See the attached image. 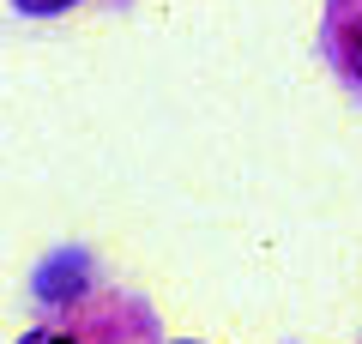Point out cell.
Wrapping results in <instances>:
<instances>
[{
	"label": "cell",
	"mask_w": 362,
	"mask_h": 344,
	"mask_svg": "<svg viewBox=\"0 0 362 344\" xmlns=\"http://www.w3.org/2000/svg\"><path fill=\"white\" fill-rule=\"evenodd\" d=\"M78 284H85L78 278V260H54V266L37 278V290L49 296V302H66V296H78Z\"/></svg>",
	"instance_id": "cell-1"
},
{
	"label": "cell",
	"mask_w": 362,
	"mask_h": 344,
	"mask_svg": "<svg viewBox=\"0 0 362 344\" xmlns=\"http://www.w3.org/2000/svg\"><path fill=\"white\" fill-rule=\"evenodd\" d=\"M344 61L362 73V25H350V30H344Z\"/></svg>",
	"instance_id": "cell-2"
},
{
	"label": "cell",
	"mask_w": 362,
	"mask_h": 344,
	"mask_svg": "<svg viewBox=\"0 0 362 344\" xmlns=\"http://www.w3.org/2000/svg\"><path fill=\"white\" fill-rule=\"evenodd\" d=\"M73 0H18V13H66Z\"/></svg>",
	"instance_id": "cell-3"
},
{
	"label": "cell",
	"mask_w": 362,
	"mask_h": 344,
	"mask_svg": "<svg viewBox=\"0 0 362 344\" xmlns=\"http://www.w3.org/2000/svg\"><path fill=\"white\" fill-rule=\"evenodd\" d=\"M49 344H73V338H49Z\"/></svg>",
	"instance_id": "cell-4"
}]
</instances>
